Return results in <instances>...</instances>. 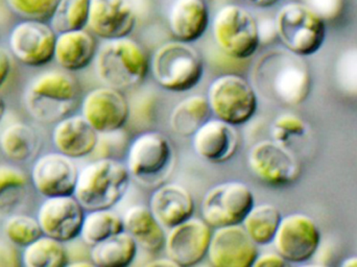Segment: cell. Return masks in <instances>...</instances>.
Segmentation results:
<instances>
[{
  "label": "cell",
  "instance_id": "14",
  "mask_svg": "<svg viewBox=\"0 0 357 267\" xmlns=\"http://www.w3.org/2000/svg\"><path fill=\"white\" fill-rule=\"evenodd\" d=\"M82 116L98 134L123 129L130 121V104L121 90L96 88L86 94L82 102Z\"/></svg>",
  "mask_w": 357,
  "mask_h": 267
},
{
  "label": "cell",
  "instance_id": "11",
  "mask_svg": "<svg viewBox=\"0 0 357 267\" xmlns=\"http://www.w3.org/2000/svg\"><path fill=\"white\" fill-rule=\"evenodd\" d=\"M248 164L252 174L268 186H289L301 174V164L293 151L273 139L255 143L250 149Z\"/></svg>",
  "mask_w": 357,
  "mask_h": 267
},
{
  "label": "cell",
  "instance_id": "41",
  "mask_svg": "<svg viewBox=\"0 0 357 267\" xmlns=\"http://www.w3.org/2000/svg\"><path fill=\"white\" fill-rule=\"evenodd\" d=\"M291 264L280 255L275 252H268V253L258 254L254 267H283L289 266Z\"/></svg>",
  "mask_w": 357,
  "mask_h": 267
},
{
  "label": "cell",
  "instance_id": "35",
  "mask_svg": "<svg viewBox=\"0 0 357 267\" xmlns=\"http://www.w3.org/2000/svg\"><path fill=\"white\" fill-rule=\"evenodd\" d=\"M308 132V125L301 117L293 113L279 115L271 127L272 139L284 146L289 147L294 139L302 138Z\"/></svg>",
  "mask_w": 357,
  "mask_h": 267
},
{
  "label": "cell",
  "instance_id": "39",
  "mask_svg": "<svg viewBox=\"0 0 357 267\" xmlns=\"http://www.w3.org/2000/svg\"><path fill=\"white\" fill-rule=\"evenodd\" d=\"M22 266L21 257L13 243L0 239V267H16Z\"/></svg>",
  "mask_w": 357,
  "mask_h": 267
},
{
  "label": "cell",
  "instance_id": "31",
  "mask_svg": "<svg viewBox=\"0 0 357 267\" xmlns=\"http://www.w3.org/2000/svg\"><path fill=\"white\" fill-rule=\"evenodd\" d=\"M21 264L25 267L68 266V252L64 243L42 235L37 241L23 247Z\"/></svg>",
  "mask_w": 357,
  "mask_h": 267
},
{
  "label": "cell",
  "instance_id": "5",
  "mask_svg": "<svg viewBox=\"0 0 357 267\" xmlns=\"http://www.w3.org/2000/svg\"><path fill=\"white\" fill-rule=\"evenodd\" d=\"M79 96L77 81L68 73L50 70L40 73L25 90L29 114L43 123H56L68 116Z\"/></svg>",
  "mask_w": 357,
  "mask_h": 267
},
{
  "label": "cell",
  "instance_id": "18",
  "mask_svg": "<svg viewBox=\"0 0 357 267\" xmlns=\"http://www.w3.org/2000/svg\"><path fill=\"white\" fill-rule=\"evenodd\" d=\"M79 171L71 158L59 151L45 153L36 160L31 168V183L44 197L73 195Z\"/></svg>",
  "mask_w": 357,
  "mask_h": 267
},
{
  "label": "cell",
  "instance_id": "43",
  "mask_svg": "<svg viewBox=\"0 0 357 267\" xmlns=\"http://www.w3.org/2000/svg\"><path fill=\"white\" fill-rule=\"evenodd\" d=\"M251 6L259 8H268L278 3L280 0H245Z\"/></svg>",
  "mask_w": 357,
  "mask_h": 267
},
{
  "label": "cell",
  "instance_id": "45",
  "mask_svg": "<svg viewBox=\"0 0 357 267\" xmlns=\"http://www.w3.org/2000/svg\"><path fill=\"white\" fill-rule=\"evenodd\" d=\"M341 266L343 267H357V255L345 258Z\"/></svg>",
  "mask_w": 357,
  "mask_h": 267
},
{
  "label": "cell",
  "instance_id": "10",
  "mask_svg": "<svg viewBox=\"0 0 357 267\" xmlns=\"http://www.w3.org/2000/svg\"><path fill=\"white\" fill-rule=\"evenodd\" d=\"M255 206V195L238 181L220 183L210 188L201 203V216L211 228L241 224Z\"/></svg>",
  "mask_w": 357,
  "mask_h": 267
},
{
  "label": "cell",
  "instance_id": "38",
  "mask_svg": "<svg viewBox=\"0 0 357 267\" xmlns=\"http://www.w3.org/2000/svg\"><path fill=\"white\" fill-rule=\"evenodd\" d=\"M304 3L325 21L339 18L344 10V0H304Z\"/></svg>",
  "mask_w": 357,
  "mask_h": 267
},
{
  "label": "cell",
  "instance_id": "30",
  "mask_svg": "<svg viewBox=\"0 0 357 267\" xmlns=\"http://www.w3.org/2000/svg\"><path fill=\"white\" fill-rule=\"evenodd\" d=\"M123 231V216L114 210H91L86 211L79 237L86 245L91 247Z\"/></svg>",
  "mask_w": 357,
  "mask_h": 267
},
{
  "label": "cell",
  "instance_id": "21",
  "mask_svg": "<svg viewBox=\"0 0 357 267\" xmlns=\"http://www.w3.org/2000/svg\"><path fill=\"white\" fill-rule=\"evenodd\" d=\"M100 134L81 115H68L56 123L52 130V143L56 151L82 159L93 153Z\"/></svg>",
  "mask_w": 357,
  "mask_h": 267
},
{
  "label": "cell",
  "instance_id": "4",
  "mask_svg": "<svg viewBox=\"0 0 357 267\" xmlns=\"http://www.w3.org/2000/svg\"><path fill=\"white\" fill-rule=\"evenodd\" d=\"M126 165L136 181L144 188L155 189L165 184L176 166V151L165 134L146 131L130 142Z\"/></svg>",
  "mask_w": 357,
  "mask_h": 267
},
{
  "label": "cell",
  "instance_id": "24",
  "mask_svg": "<svg viewBox=\"0 0 357 267\" xmlns=\"http://www.w3.org/2000/svg\"><path fill=\"white\" fill-rule=\"evenodd\" d=\"M96 52V38L86 29L56 35L54 60L63 70L69 73L84 70L93 62Z\"/></svg>",
  "mask_w": 357,
  "mask_h": 267
},
{
  "label": "cell",
  "instance_id": "37",
  "mask_svg": "<svg viewBox=\"0 0 357 267\" xmlns=\"http://www.w3.org/2000/svg\"><path fill=\"white\" fill-rule=\"evenodd\" d=\"M59 0H6L10 10L22 19L48 21Z\"/></svg>",
  "mask_w": 357,
  "mask_h": 267
},
{
  "label": "cell",
  "instance_id": "47",
  "mask_svg": "<svg viewBox=\"0 0 357 267\" xmlns=\"http://www.w3.org/2000/svg\"><path fill=\"white\" fill-rule=\"evenodd\" d=\"M68 266H94V264H92L91 260L90 261H79L75 262V264H69Z\"/></svg>",
  "mask_w": 357,
  "mask_h": 267
},
{
  "label": "cell",
  "instance_id": "19",
  "mask_svg": "<svg viewBox=\"0 0 357 267\" xmlns=\"http://www.w3.org/2000/svg\"><path fill=\"white\" fill-rule=\"evenodd\" d=\"M137 15L130 0H90L87 27L102 40L129 37Z\"/></svg>",
  "mask_w": 357,
  "mask_h": 267
},
{
  "label": "cell",
  "instance_id": "34",
  "mask_svg": "<svg viewBox=\"0 0 357 267\" xmlns=\"http://www.w3.org/2000/svg\"><path fill=\"white\" fill-rule=\"evenodd\" d=\"M3 232L15 247H25L43 235L37 218L25 214H12L4 222Z\"/></svg>",
  "mask_w": 357,
  "mask_h": 267
},
{
  "label": "cell",
  "instance_id": "42",
  "mask_svg": "<svg viewBox=\"0 0 357 267\" xmlns=\"http://www.w3.org/2000/svg\"><path fill=\"white\" fill-rule=\"evenodd\" d=\"M12 70V61L8 52L0 47V88L6 84Z\"/></svg>",
  "mask_w": 357,
  "mask_h": 267
},
{
  "label": "cell",
  "instance_id": "20",
  "mask_svg": "<svg viewBox=\"0 0 357 267\" xmlns=\"http://www.w3.org/2000/svg\"><path fill=\"white\" fill-rule=\"evenodd\" d=\"M191 141L195 153L212 164L230 161L239 147L236 127L213 116L191 136Z\"/></svg>",
  "mask_w": 357,
  "mask_h": 267
},
{
  "label": "cell",
  "instance_id": "15",
  "mask_svg": "<svg viewBox=\"0 0 357 267\" xmlns=\"http://www.w3.org/2000/svg\"><path fill=\"white\" fill-rule=\"evenodd\" d=\"M213 228L203 218L191 216L169 229L165 238L167 257L178 267L197 266L207 258Z\"/></svg>",
  "mask_w": 357,
  "mask_h": 267
},
{
  "label": "cell",
  "instance_id": "7",
  "mask_svg": "<svg viewBox=\"0 0 357 267\" xmlns=\"http://www.w3.org/2000/svg\"><path fill=\"white\" fill-rule=\"evenodd\" d=\"M275 22L283 47L303 58L318 52L326 40V21L305 3L289 2L281 6Z\"/></svg>",
  "mask_w": 357,
  "mask_h": 267
},
{
  "label": "cell",
  "instance_id": "46",
  "mask_svg": "<svg viewBox=\"0 0 357 267\" xmlns=\"http://www.w3.org/2000/svg\"><path fill=\"white\" fill-rule=\"evenodd\" d=\"M6 102H4L3 98L0 94V123L3 119L4 114H6Z\"/></svg>",
  "mask_w": 357,
  "mask_h": 267
},
{
  "label": "cell",
  "instance_id": "27",
  "mask_svg": "<svg viewBox=\"0 0 357 267\" xmlns=\"http://www.w3.org/2000/svg\"><path fill=\"white\" fill-rule=\"evenodd\" d=\"M0 148L10 161L24 163L37 155L40 137L37 131L26 123H13L0 135Z\"/></svg>",
  "mask_w": 357,
  "mask_h": 267
},
{
  "label": "cell",
  "instance_id": "29",
  "mask_svg": "<svg viewBox=\"0 0 357 267\" xmlns=\"http://www.w3.org/2000/svg\"><path fill=\"white\" fill-rule=\"evenodd\" d=\"M281 218L282 214L276 206L255 204L241 222V226L258 247H266L272 245Z\"/></svg>",
  "mask_w": 357,
  "mask_h": 267
},
{
  "label": "cell",
  "instance_id": "23",
  "mask_svg": "<svg viewBox=\"0 0 357 267\" xmlns=\"http://www.w3.org/2000/svg\"><path fill=\"white\" fill-rule=\"evenodd\" d=\"M209 23V8L205 0H174L167 10V25L177 41H197L207 31Z\"/></svg>",
  "mask_w": 357,
  "mask_h": 267
},
{
  "label": "cell",
  "instance_id": "9",
  "mask_svg": "<svg viewBox=\"0 0 357 267\" xmlns=\"http://www.w3.org/2000/svg\"><path fill=\"white\" fill-rule=\"evenodd\" d=\"M206 98L212 116L234 127L249 123L257 112L258 96L253 85L235 73L216 77Z\"/></svg>",
  "mask_w": 357,
  "mask_h": 267
},
{
  "label": "cell",
  "instance_id": "3",
  "mask_svg": "<svg viewBox=\"0 0 357 267\" xmlns=\"http://www.w3.org/2000/svg\"><path fill=\"white\" fill-rule=\"evenodd\" d=\"M94 61L102 83L121 91L137 87L150 73L148 54L130 37L105 40Z\"/></svg>",
  "mask_w": 357,
  "mask_h": 267
},
{
  "label": "cell",
  "instance_id": "12",
  "mask_svg": "<svg viewBox=\"0 0 357 267\" xmlns=\"http://www.w3.org/2000/svg\"><path fill=\"white\" fill-rule=\"evenodd\" d=\"M272 245L289 264H304L320 249L321 231L312 216L287 214L281 218Z\"/></svg>",
  "mask_w": 357,
  "mask_h": 267
},
{
  "label": "cell",
  "instance_id": "16",
  "mask_svg": "<svg viewBox=\"0 0 357 267\" xmlns=\"http://www.w3.org/2000/svg\"><path fill=\"white\" fill-rule=\"evenodd\" d=\"M86 210L75 195L45 197L37 212L43 235L66 243L81 234Z\"/></svg>",
  "mask_w": 357,
  "mask_h": 267
},
{
  "label": "cell",
  "instance_id": "22",
  "mask_svg": "<svg viewBox=\"0 0 357 267\" xmlns=\"http://www.w3.org/2000/svg\"><path fill=\"white\" fill-rule=\"evenodd\" d=\"M151 211L163 228L169 229L193 216L195 199L191 193L177 183H165L153 191Z\"/></svg>",
  "mask_w": 357,
  "mask_h": 267
},
{
  "label": "cell",
  "instance_id": "2",
  "mask_svg": "<svg viewBox=\"0 0 357 267\" xmlns=\"http://www.w3.org/2000/svg\"><path fill=\"white\" fill-rule=\"evenodd\" d=\"M131 181L126 163L100 158L79 170L73 195L86 211L112 209L129 190Z\"/></svg>",
  "mask_w": 357,
  "mask_h": 267
},
{
  "label": "cell",
  "instance_id": "33",
  "mask_svg": "<svg viewBox=\"0 0 357 267\" xmlns=\"http://www.w3.org/2000/svg\"><path fill=\"white\" fill-rule=\"evenodd\" d=\"M89 8L90 0H59L50 25L56 33L86 29Z\"/></svg>",
  "mask_w": 357,
  "mask_h": 267
},
{
  "label": "cell",
  "instance_id": "40",
  "mask_svg": "<svg viewBox=\"0 0 357 267\" xmlns=\"http://www.w3.org/2000/svg\"><path fill=\"white\" fill-rule=\"evenodd\" d=\"M258 35H259L260 44H270L275 39H278L277 36L276 22L274 19H264L257 20Z\"/></svg>",
  "mask_w": 357,
  "mask_h": 267
},
{
  "label": "cell",
  "instance_id": "1",
  "mask_svg": "<svg viewBox=\"0 0 357 267\" xmlns=\"http://www.w3.org/2000/svg\"><path fill=\"white\" fill-rule=\"evenodd\" d=\"M251 81L257 96L284 106L301 105L312 89L307 63L284 47L261 54L252 67Z\"/></svg>",
  "mask_w": 357,
  "mask_h": 267
},
{
  "label": "cell",
  "instance_id": "36",
  "mask_svg": "<svg viewBox=\"0 0 357 267\" xmlns=\"http://www.w3.org/2000/svg\"><path fill=\"white\" fill-rule=\"evenodd\" d=\"M335 79L343 93L357 98V47L342 52L335 64Z\"/></svg>",
  "mask_w": 357,
  "mask_h": 267
},
{
  "label": "cell",
  "instance_id": "26",
  "mask_svg": "<svg viewBox=\"0 0 357 267\" xmlns=\"http://www.w3.org/2000/svg\"><path fill=\"white\" fill-rule=\"evenodd\" d=\"M138 250L133 237L123 231L91 247L90 260L94 266L128 267L137 257Z\"/></svg>",
  "mask_w": 357,
  "mask_h": 267
},
{
  "label": "cell",
  "instance_id": "8",
  "mask_svg": "<svg viewBox=\"0 0 357 267\" xmlns=\"http://www.w3.org/2000/svg\"><path fill=\"white\" fill-rule=\"evenodd\" d=\"M212 36L218 49L232 60H248L260 46L257 19L238 4L218 8L212 20Z\"/></svg>",
  "mask_w": 357,
  "mask_h": 267
},
{
  "label": "cell",
  "instance_id": "6",
  "mask_svg": "<svg viewBox=\"0 0 357 267\" xmlns=\"http://www.w3.org/2000/svg\"><path fill=\"white\" fill-rule=\"evenodd\" d=\"M150 70L162 89L183 93L201 82L205 64L203 56L191 43L175 40L157 48L150 60Z\"/></svg>",
  "mask_w": 357,
  "mask_h": 267
},
{
  "label": "cell",
  "instance_id": "17",
  "mask_svg": "<svg viewBox=\"0 0 357 267\" xmlns=\"http://www.w3.org/2000/svg\"><path fill=\"white\" fill-rule=\"evenodd\" d=\"M259 251L241 224L213 229L207 258L215 267H252Z\"/></svg>",
  "mask_w": 357,
  "mask_h": 267
},
{
  "label": "cell",
  "instance_id": "28",
  "mask_svg": "<svg viewBox=\"0 0 357 267\" xmlns=\"http://www.w3.org/2000/svg\"><path fill=\"white\" fill-rule=\"evenodd\" d=\"M212 117L207 98L191 96L181 100L169 119L172 130L181 137H191Z\"/></svg>",
  "mask_w": 357,
  "mask_h": 267
},
{
  "label": "cell",
  "instance_id": "25",
  "mask_svg": "<svg viewBox=\"0 0 357 267\" xmlns=\"http://www.w3.org/2000/svg\"><path fill=\"white\" fill-rule=\"evenodd\" d=\"M123 231L133 237L140 249L153 255L165 250L167 233L150 207L132 206L123 214Z\"/></svg>",
  "mask_w": 357,
  "mask_h": 267
},
{
  "label": "cell",
  "instance_id": "13",
  "mask_svg": "<svg viewBox=\"0 0 357 267\" xmlns=\"http://www.w3.org/2000/svg\"><path fill=\"white\" fill-rule=\"evenodd\" d=\"M56 35L45 21L23 19L13 27L8 46L21 64L39 68L54 60Z\"/></svg>",
  "mask_w": 357,
  "mask_h": 267
},
{
  "label": "cell",
  "instance_id": "44",
  "mask_svg": "<svg viewBox=\"0 0 357 267\" xmlns=\"http://www.w3.org/2000/svg\"><path fill=\"white\" fill-rule=\"evenodd\" d=\"M148 266H177V264L173 261V260L169 259V257L163 258V259H157L155 261L150 262V264H146Z\"/></svg>",
  "mask_w": 357,
  "mask_h": 267
},
{
  "label": "cell",
  "instance_id": "32",
  "mask_svg": "<svg viewBox=\"0 0 357 267\" xmlns=\"http://www.w3.org/2000/svg\"><path fill=\"white\" fill-rule=\"evenodd\" d=\"M26 174L16 166L0 164V218H8L24 201Z\"/></svg>",
  "mask_w": 357,
  "mask_h": 267
}]
</instances>
